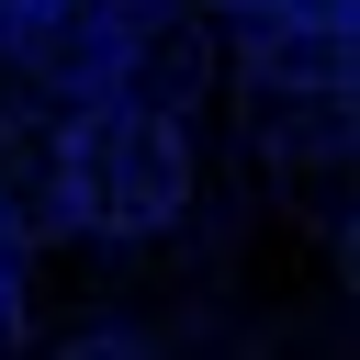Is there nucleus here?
<instances>
[{
  "instance_id": "obj_1",
  "label": "nucleus",
  "mask_w": 360,
  "mask_h": 360,
  "mask_svg": "<svg viewBox=\"0 0 360 360\" xmlns=\"http://www.w3.org/2000/svg\"><path fill=\"white\" fill-rule=\"evenodd\" d=\"M68 169H79V225H90V236H158V225L191 202L180 112L79 101V112H68Z\"/></svg>"
},
{
  "instance_id": "obj_2",
  "label": "nucleus",
  "mask_w": 360,
  "mask_h": 360,
  "mask_svg": "<svg viewBox=\"0 0 360 360\" xmlns=\"http://www.w3.org/2000/svg\"><path fill=\"white\" fill-rule=\"evenodd\" d=\"M101 56H90V101H135V112H191L214 79V34L180 0H101L90 11Z\"/></svg>"
},
{
  "instance_id": "obj_3",
  "label": "nucleus",
  "mask_w": 360,
  "mask_h": 360,
  "mask_svg": "<svg viewBox=\"0 0 360 360\" xmlns=\"http://www.w3.org/2000/svg\"><path fill=\"white\" fill-rule=\"evenodd\" d=\"M79 225V169H68V112H0V236L45 248Z\"/></svg>"
},
{
  "instance_id": "obj_4",
  "label": "nucleus",
  "mask_w": 360,
  "mask_h": 360,
  "mask_svg": "<svg viewBox=\"0 0 360 360\" xmlns=\"http://www.w3.org/2000/svg\"><path fill=\"white\" fill-rule=\"evenodd\" d=\"M259 22H326V34H360V0H259Z\"/></svg>"
},
{
  "instance_id": "obj_5",
  "label": "nucleus",
  "mask_w": 360,
  "mask_h": 360,
  "mask_svg": "<svg viewBox=\"0 0 360 360\" xmlns=\"http://www.w3.org/2000/svg\"><path fill=\"white\" fill-rule=\"evenodd\" d=\"M56 11H79V0H0V45H22V34H45Z\"/></svg>"
},
{
  "instance_id": "obj_6",
  "label": "nucleus",
  "mask_w": 360,
  "mask_h": 360,
  "mask_svg": "<svg viewBox=\"0 0 360 360\" xmlns=\"http://www.w3.org/2000/svg\"><path fill=\"white\" fill-rule=\"evenodd\" d=\"M11 259H22V248H0V349L22 338V270H11Z\"/></svg>"
},
{
  "instance_id": "obj_7",
  "label": "nucleus",
  "mask_w": 360,
  "mask_h": 360,
  "mask_svg": "<svg viewBox=\"0 0 360 360\" xmlns=\"http://www.w3.org/2000/svg\"><path fill=\"white\" fill-rule=\"evenodd\" d=\"M338 259H349V292H360V214H349V236H338Z\"/></svg>"
},
{
  "instance_id": "obj_8",
  "label": "nucleus",
  "mask_w": 360,
  "mask_h": 360,
  "mask_svg": "<svg viewBox=\"0 0 360 360\" xmlns=\"http://www.w3.org/2000/svg\"><path fill=\"white\" fill-rule=\"evenodd\" d=\"M349 101H360V45H349Z\"/></svg>"
},
{
  "instance_id": "obj_9",
  "label": "nucleus",
  "mask_w": 360,
  "mask_h": 360,
  "mask_svg": "<svg viewBox=\"0 0 360 360\" xmlns=\"http://www.w3.org/2000/svg\"><path fill=\"white\" fill-rule=\"evenodd\" d=\"M202 11H259V0H202Z\"/></svg>"
},
{
  "instance_id": "obj_10",
  "label": "nucleus",
  "mask_w": 360,
  "mask_h": 360,
  "mask_svg": "<svg viewBox=\"0 0 360 360\" xmlns=\"http://www.w3.org/2000/svg\"><path fill=\"white\" fill-rule=\"evenodd\" d=\"M0 248H11V236H0Z\"/></svg>"
}]
</instances>
